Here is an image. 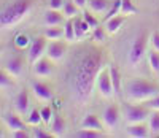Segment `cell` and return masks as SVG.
<instances>
[{
  "instance_id": "1",
  "label": "cell",
  "mask_w": 159,
  "mask_h": 138,
  "mask_svg": "<svg viewBox=\"0 0 159 138\" xmlns=\"http://www.w3.org/2000/svg\"><path fill=\"white\" fill-rule=\"evenodd\" d=\"M102 65H103V52L100 49H89L78 60L72 79L73 94L76 100L86 102L89 99L97 75L102 70Z\"/></svg>"
},
{
  "instance_id": "2",
  "label": "cell",
  "mask_w": 159,
  "mask_h": 138,
  "mask_svg": "<svg viewBox=\"0 0 159 138\" xmlns=\"http://www.w3.org/2000/svg\"><path fill=\"white\" fill-rule=\"evenodd\" d=\"M32 8V0H15L13 3L7 5L0 15V24L2 27H10L19 22Z\"/></svg>"
},
{
  "instance_id": "3",
  "label": "cell",
  "mask_w": 159,
  "mask_h": 138,
  "mask_svg": "<svg viewBox=\"0 0 159 138\" xmlns=\"http://www.w3.org/2000/svg\"><path fill=\"white\" fill-rule=\"evenodd\" d=\"M127 92L132 99H151L159 94V87L154 82L145 81V79H134L129 82Z\"/></svg>"
},
{
  "instance_id": "4",
  "label": "cell",
  "mask_w": 159,
  "mask_h": 138,
  "mask_svg": "<svg viewBox=\"0 0 159 138\" xmlns=\"http://www.w3.org/2000/svg\"><path fill=\"white\" fill-rule=\"evenodd\" d=\"M147 43H148V33L142 32L140 35H137V38L132 41V46L129 51V62L132 65H135L140 62V59L143 57V54L147 52Z\"/></svg>"
},
{
  "instance_id": "5",
  "label": "cell",
  "mask_w": 159,
  "mask_h": 138,
  "mask_svg": "<svg viewBox=\"0 0 159 138\" xmlns=\"http://www.w3.org/2000/svg\"><path fill=\"white\" fill-rule=\"evenodd\" d=\"M97 87H99V92L103 95V97H111V94L115 92L113 91V82H111V76H110V72H108V67L100 70V73L97 75Z\"/></svg>"
},
{
  "instance_id": "6",
  "label": "cell",
  "mask_w": 159,
  "mask_h": 138,
  "mask_svg": "<svg viewBox=\"0 0 159 138\" xmlns=\"http://www.w3.org/2000/svg\"><path fill=\"white\" fill-rule=\"evenodd\" d=\"M148 116H151V114L148 111V108H145V106H132V105H129L126 108V119L130 124L142 122V121L147 119Z\"/></svg>"
},
{
  "instance_id": "7",
  "label": "cell",
  "mask_w": 159,
  "mask_h": 138,
  "mask_svg": "<svg viewBox=\"0 0 159 138\" xmlns=\"http://www.w3.org/2000/svg\"><path fill=\"white\" fill-rule=\"evenodd\" d=\"M46 49V38L45 37H37L32 43H30V49H29V62L30 64H35L42 54L45 52Z\"/></svg>"
},
{
  "instance_id": "8",
  "label": "cell",
  "mask_w": 159,
  "mask_h": 138,
  "mask_svg": "<svg viewBox=\"0 0 159 138\" xmlns=\"http://www.w3.org/2000/svg\"><path fill=\"white\" fill-rule=\"evenodd\" d=\"M103 122L107 124L110 129L116 127L119 122V109L116 105H108L103 111Z\"/></svg>"
},
{
  "instance_id": "9",
  "label": "cell",
  "mask_w": 159,
  "mask_h": 138,
  "mask_svg": "<svg viewBox=\"0 0 159 138\" xmlns=\"http://www.w3.org/2000/svg\"><path fill=\"white\" fill-rule=\"evenodd\" d=\"M3 68H5V70H7L10 75H13V76H18V75H21L22 68H24V60H22L19 56L10 57V59H7V62H5Z\"/></svg>"
},
{
  "instance_id": "10",
  "label": "cell",
  "mask_w": 159,
  "mask_h": 138,
  "mask_svg": "<svg viewBox=\"0 0 159 138\" xmlns=\"http://www.w3.org/2000/svg\"><path fill=\"white\" fill-rule=\"evenodd\" d=\"M34 72L38 76H48V75H51L52 73V64H51V60L45 59V57H40L34 64Z\"/></svg>"
},
{
  "instance_id": "11",
  "label": "cell",
  "mask_w": 159,
  "mask_h": 138,
  "mask_svg": "<svg viewBox=\"0 0 159 138\" xmlns=\"http://www.w3.org/2000/svg\"><path fill=\"white\" fill-rule=\"evenodd\" d=\"M65 54V43L62 41H51L48 45V57L52 60H57L62 59Z\"/></svg>"
},
{
  "instance_id": "12",
  "label": "cell",
  "mask_w": 159,
  "mask_h": 138,
  "mask_svg": "<svg viewBox=\"0 0 159 138\" xmlns=\"http://www.w3.org/2000/svg\"><path fill=\"white\" fill-rule=\"evenodd\" d=\"M32 89H34V92L38 99H42V100H51L52 99V91L48 84H45V82L35 81L32 84Z\"/></svg>"
},
{
  "instance_id": "13",
  "label": "cell",
  "mask_w": 159,
  "mask_h": 138,
  "mask_svg": "<svg viewBox=\"0 0 159 138\" xmlns=\"http://www.w3.org/2000/svg\"><path fill=\"white\" fill-rule=\"evenodd\" d=\"M3 121L7 124V127L13 132V130H19V129H25L24 126V122L16 116V114H13V113H5L3 114Z\"/></svg>"
},
{
  "instance_id": "14",
  "label": "cell",
  "mask_w": 159,
  "mask_h": 138,
  "mask_svg": "<svg viewBox=\"0 0 159 138\" xmlns=\"http://www.w3.org/2000/svg\"><path fill=\"white\" fill-rule=\"evenodd\" d=\"M15 105H16V109H18L21 114H25V113H27V109H29V94H27V91L22 89V91L18 94Z\"/></svg>"
},
{
  "instance_id": "15",
  "label": "cell",
  "mask_w": 159,
  "mask_h": 138,
  "mask_svg": "<svg viewBox=\"0 0 159 138\" xmlns=\"http://www.w3.org/2000/svg\"><path fill=\"white\" fill-rule=\"evenodd\" d=\"M64 16H65V15H61L59 10L49 8V10L45 13V22H46L48 25H59V24H62Z\"/></svg>"
},
{
  "instance_id": "16",
  "label": "cell",
  "mask_w": 159,
  "mask_h": 138,
  "mask_svg": "<svg viewBox=\"0 0 159 138\" xmlns=\"http://www.w3.org/2000/svg\"><path fill=\"white\" fill-rule=\"evenodd\" d=\"M108 72H110L111 82H113V91H115V94H119L121 92V73H119L118 67L115 64L108 65Z\"/></svg>"
},
{
  "instance_id": "17",
  "label": "cell",
  "mask_w": 159,
  "mask_h": 138,
  "mask_svg": "<svg viewBox=\"0 0 159 138\" xmlns=\"http://www.w3.org/2000/svg\"><path fill=\"white\" fill-rule=\"evenodd\" d=\"M127 133L134 138H145V136H148V129L143 124L135 122V124H132V126L127 127Z\"/></svg>"
},
{
  "instance_id": "18",
  "label": "cell",
  "mask_w": 159,
  "mask_h": 138,
  "mask_svg": "<svg viewBox=\"0 0 159 138\" xmlns=\"http://www.w3.org/2000/svg\"><path fill=\"white\" fill-rule=\"evenodd\" d=\"M124 16H113V18H110L108 21H105L107 24H105V29H107V32L108 33H116L118 30H119V27L123 25V22H124Z\"/></svg>"
},
{
  "instance_id": "19",
  "label": "cell",
  "mask_w": 159,
  "mask_h": 138,
  "mask_svg": "<svg viewBox=\"0 0 159 138\" xmlns=\"http://www.w3.org/2000/svg\"><path fill=\"white\" fill-rule=\"evenodd\" d=\"M81 127L84 129H94V130H102V122L99 121V118L96 114H88L83 122H81Z\"/></svg>"
},
{
  "instance_id": "20",
  "label": "cell",
  "mask_w": 159,
  "mask_h": 138,
  "mask_svg": "<svg viewBox=\"0 0 159 138\" xmlns=\"http://www.w3.org/2000/svg\"><path fill=\"white\" fill-rule=\"evenodd\" d=\"M51 132L52 135L56 136H62L64 132H65V121L62 116H54V119H52V126H51Z\"/></svg>"
},
{
  "instance_id": "21",
  "label": "cell",
  "mask_w": 159,
  "mask_h": 138,
  "mask_svg": "<svg viewBox=\"0 0 159 138\" xmlns=\"http://www.w3.org/2000/svg\"><path fill=\"white\" fill-rule=\"evenodd\" d=\"M88 5L92 11L96 13H103L107 11V8L110 7V2L108 0H88Z\"/></svg>"
},
{
  "instance_id": "22",
  "label": "cell",
  "mask_w": 159,
  "mask_h": 138,
  "mask_svg": "<svg viewBox=\"0 0 159 138\" xmlns=\"http://www.w3.org/2000/svg\"><path fill=\"white\" fill-rule=\"evenodd\" d=\"M64 15L65 18H75L78 15V5L73 2V0H65L64 3Z\"/></svg>"
},
{
  "instance_id": "23",
  "label": "cell",
  "mask_w": 159,
  "mask_h": 138,
  "mask_svg": "<svg viewBox=\"0 0 159 138\" xmlns=\"http://www.w3.org/2000/svg\"><path fill=\"white\" fill-rule=\"evenodd\" d=\"M121 13L123 15H135V13H139V8L134 5L132 0H123L121 2Z\"/></svg>"
},
{
  "instance_id": "24",
  "label": "cell",
  "mask_w": 159,
  "mask_h": 138,
  "mask_svg": "<svg viewBox=\"0 0 159 138\" xmlns=\"http://www.w3.org/2000/svg\"><path fill=\"white\" fill-rule=\"evenodd\" d=\"M13 41H15V46H16V48H19V49H24V48H27V46L30 45V38H29L27 35H25V33H22V32H21V33H18Z\"/></svg>"
},
{
  "instance_id": "25",
  "label": "cell",
  "mask_w": 159,
  "mask_h": 138,
  "mask_svg": "<svg viewBox=\"0 0 159 138\" xmlns=\"http://www.w3.org/2000/svg\"><path fill=\"white\" fill-rule=\"evenodd\" d=\"M78 138H99L102 133H100V130H94V129H81V130H78L76 133H75Z\"/></svg>"
},
{
  "instance_id": "26",
  "label": "cell",
  "mask_w": 159,
  "mask_h": 138,
  "mask_svg": "<svg viewBox=\"0 0 159 138\" xmlns=\"http://www.w3.org/2000/svg\"><path fill=\"white\" fill-rule=\"evenodd\" d=\"M64 32H65V38H67L69 41L76 40V35H75V25H73V19H72V18H69V21L65 22Z\"/></svg>"
},
{
  "instance_id": "27",
  "label": "cell",
  "mask_w": 159,
  "mask_h": 138,
  "mask_svg": "<svg viewBox=\"0 0 159 138\" xmlns=\"http://www.w3.org/2000/svg\"><path fill=\"white\" fill-rule=\"evenodd\" d=\"M62 35H65V32L62 29H59V27H52L51 25V27H48V29L45 30V37L49 38V40H57Z\"/></svg>"
},
{
  "instance_id": "28",
  "label": "cell",
  "mask_w": 159,
  "mask_h": 138,
  "mask_svg": "<svg viewBox=\"0 0 159 138\" xmlns=\"http://www.w3.org/2000/svg\"><path fill=\"white\" fill-rule=\"evenodd\" d=\"M27 122L32 124V126H38L40 122H43V118H42V111L37 108H34L32 111L29 113V118H27Z\"/></svg>"
},
{
  "instance_id": "29",
  "label": "cell",
  "mask_w": 159,
  "mask_h": 138,
  "mask_svg": "<svg viewBox=\"0 0 159 138\" xmlns=\"http://www.w3.org/2000/svg\"><path fill=\"white\" fill-rule=\"evenodd\" d=\"M148 62L154 72H159V51L157 49L148 52Z\"/></svg>"
},
{
  "instance_id": "30",
  "label": "cell",
  "mask_w": 159,
  "mask_h": 138,
  "mask_svg": "<svg viewBox=\"0 0 159 138\" xmlns=\"http://www.w3.org/2000/svg\"><path fill=\"white\" fill-rule=\"evenodd\" d=\"M107 38V29H103V27H94V32H92V40L94 41H105Z\"/></svg>"
},
{
  "instance_id": "31",
  "label": "cell",
  "mask_w": 159,
  "mask_h": 138,
  "mask_svg": "<svg viewBox=\"0 0 159 138\" xmlns=\"http://www.w3.org/2000/svg\"><path fill=\"white\" fill-rule=\"evenodd\" d=\"M121 2H123V0H115L113 5H111V8H110L108 13H107V16H105V21H108L110 18H113V16L118 15V11H121Z\"/></svg>"
},
{
  "instance_id": "32",
  "label": "cell",
  "mask_w": 159,
  "mask_h": 138,
  "mask_svg": "<svg viewBox=\"0 0 159 138\" xmlns=\"http://www.w3.org/2000/svg\"><path fill=\"white\" fill-rule=\"evenodd\" d=\"M150 130L153 133H159V111H154L150 118Z\"/></svg>"
},
{
  "instance_id": "33",
  "label": "cell",
  "mask_w": 159,
  "mask_h": 138,
  "mask_svg": "<svg viewBox=\"0 0 159 138\" xmlns=\"http://www.w3.org/2000/svg\"><path fill=\"white\" fill-rule=\"evenodd\" d=\"M40 111H42V118H43V122H45V124H49L52 119H54L52 109H51L49 106H43L42 109H40Z\"/></svg>"
},
{
  "instance_id": "34",
  "label": "cell",
  "mask_w": 159,
  "mask_h": 138,
  "mask_svg": "<svg viewBox=\"0 0 159 138\" xmlns=\"http://www.w3.org/2000/svg\"><path fill=\"white\" fill-rule=\"evenodd\" d=\"M7 73H8V72L5 70V72H2V75H0V84H2L3 89H7V87H13V81H11V78H10Z\"/></svg>"
},
{
  "instance_id": "35",
  "label": "cell",
  "mask_w": 159,
  "mask_h": 138,
  "mask_svg": "<svg viewBox=\"0 0 159 138\" xmlns=\"http://www.w3.org/2000/svg\"><path fill=\"white\" fill-rule=\"evenodd\" d=\"M83 19L91 25V29H94V27H97V25H99V21H97L94 16H92L89 11H84V13H83Z\"/></svg>"
},
{
  "instance_id": "36",
  "label": "cell",
  "mask_w": 159,
  "mask_h": 138,
  "mask_svg": "<svg viewBox=\"0 0 159 138\" xmlns=\"http://www.w3.org/2000/svg\"><path fill=\"white\" fill-rule=\"evenodd\" d=\"M73 25H75V35H76V40L78 38H81L83 35H84V32H83V29H81V19L80 18H73Z\"/></svg>"
},
{
  "instance_id": "37",
  "label": "cell",
  "mask_w": 159,
  "mask_h": 138,
  "mask_svg": "<svg viewBox=\"0 0 159 138\" xmlns=\"http://www.w3.org/2000/svg\"><path fill=\"white\" fill-rule=\"evenodd\" d=\"M11 136L13 138H27L29 133H27V130H25V129H19V130H13Z\"/></svg>"
},
{
  "instance_id": "38",
  "label": "cell",
  "mask_w": 159,
  "mask_h": 138,
  "mask_svg": "<svg viewBox=\"0 0 159 138\" xmlns=\"http://www.w3.org/2000/svg\"><path fill=\"white\" fill-rule=\"evenodd\" d=\"M147 105H148L150 108H153V109H159V94L154 95V97H151Z\"/></svg>"
},
{
  "instance_id": "39",
  "label": "cell",
  "mask_w": 159,
  "mask_h": 138,
  "mask_svg": "<svg viewBox=\"0 0 159 138\" xmlns=\"http://www.w3.org/2000/svg\"><path fill=\"white\" fill-rule=\"evenodd\" d=\"M65 0H49V8L52 10H61V7H64Z\"/></svg>"
},
{
  "instance_id": "40",
  "label": "cell",
  "mask_w": 159,
  "mask_h": 138,
  "mask_svg": "<svg viewBox=\"0 0 159 138\" xmlns=\"http://www.w3.org/2000/svg\"><path fill=\"white\" fill-rule=\"evenodd\" d=\"M35 138H48L49 136V133L48 132H45V130H42V129H38V127H35L34 129V133H32Z\"/></svg>"
},
{
  "instance_id": "41",
  "label": "cell",
  "mask_w": 159,
  "mask_h": 138,
  "mask_svg": "<svg viewBox=\"0 0 159 138\" xmlns=\"http://www.w3.org/2000/svg\"><path fill=\"white\" fill-rule=\"evenodd\" d=\"M151 41H153L154 49H157V51H159V32H154V33L151 35Z\"/></svg>"
},
{
  "instance_id": "42",
  "label": "cell",
  "mask_w": 159,
  "mask_h": 138,
  "mask_svg": "<svg viewBox=\"0 0 159 138\" xmlns=\"http://www.w3.org/2000/svg\"><path fill=\"white\" fill-rule=\"evenodd\" d=\"M73 2L78 5V8H83V7L86 5V2H88V0H73Z\"/></svg>"
}]
</instances>
